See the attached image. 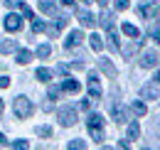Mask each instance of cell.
I'll use <instances>...</instances> for the list:
<instances>
[{"instance_id": "6da1fadb", "label": "cell", "mask_w": 160, "mask_h": 150, "mask_svg": "<svg viewBox=\"0 0 160 150\" xmlns=\"http://www.w3.org/2000/svg\"><path fill=\"white\" fill-rule=\"evenodd\" d=\"M86 128L91 133V138L101 143L103 140V118H101V113H89V118H86Z\"/></svg>"}, {"instance_id": "7a4b0ae2", "label": "cell", "mask_w": 160, "mask_h": 150, "mask_svg": "<svg viewBox=\"0 0 160 150\" xmlns=\"http://www.w3.org/2000/svg\"><path fill=\"white\" fill-rule=\"evenodd\" d=\"M12 111L18 118H30L32 111H35V106H32V101L30 98H25V96H18L15 101H12Z\"/></svg>"}, {"instance_id": "3957f363", "label": "cell", "mask_w": 160, "mask_h": 150, "mask_svg": "<svg viewBox=\"0 0 160 150\" xmlns=\"http://www.w3.org/2000/svg\"><path fill=\"white\" fill-rule=\"evenodd\" d=\"M59 123L64 126V128H69V126H74L77 123V108L74 106H64V108H59Z\"/></svg>"}, {"instance_id": "277c9868", "label": "cell", "mask_w": 160, "mask_h": 150, "mask_svg": "<svg viewBox=\"0 0 160 150\" xmlns=\"http://www.w3.org/2000/svg\"><path fill=\"white\" fill-rule=\"evenodd\" d=\"M5 30L8 32H20L22 30V18L18 15V12H10V15H5Z\"/></svg>"}, {"instance_id": "5b68a950", "label": "cell", "mask_w": 160, "mask_h": 150, "mask_svg": "<svg viewBox=\"0 0 160 150\" xmlns=\"http://www.w3.org/2000/svg\"><path fill=\"white\" fill-rule=\"evenodd\" d=\"M86 86H89V96L94 98V101H99L101 98V81H99V76L96 74H89V81H86Z\"/></svg>"}, {"instance_id": "8992f818", "label": "cell", "mask_w": 160, "mask_h": 150, "mask_svg": "<svg viewBox=\"0 0 160 150\" xmlns=\"http://www.w3.org/2000/svg\"><path fill=\"white\" fill-rule=\"evenodd\" d=\"M158 62H160L158 52H155V49H148V52H143V59H140V67H143V69H153V67H155Z\"/></svg>"}, {"instance_id": "52a82bcc", "label": "cell", "mask_w": 160, "mask_h": 150, "mask_svg": "<svg viewBox=\"0 0 160 150\" xmlns=\"http://www.w3.org/2000/svg\"><path fill=\"white\" fill-rule=\"evenodd\" d=\"M81 39H84V32H81V30L69 32V35H67V39H64V49H74V47H79Z\"/></svg>"}, {"instance_id": "ba28073f", "label": "cell", "mask_w": 160, "mask_h": 150, "mask_svg": "<svg viewBox=\"0 0 160 150\" xmlns=\"http://www.w3.org/2000/svg\"><path fill=\"white\" fill-rule=\"evenodd\" d=\"M59 89H62V91H67V94H79V91H81V84L77 81V79H64Z\"/></svg>"}, {"instance_id": "9c48e42d", "label": "cell", "mask_w": 160, "mask_h": 150, "mask_svg": "<svg viewBox=\"0 0 160 150\" xmlns=\"http://www.w3.org/2000/svg\"><path fill=\"white\" fill-rule=\"evenodd\" d=\"M77 15H79V22L84 25V27H94V25H96V18H94L89 10H79Z\"/></svg>"}, {"instance_id": "30bf717a", "label": "cell", "mask_w": 160, "mask_h": 150, "mask_svg": "<svg viewBox=\"0 0 160 150\" xmlns=\"http://www.w3.org/2000/svg\"><path fill=\"white\" fill-rule=\"evenodd\" d=\"M138 12L143 15V18H158V15H160V8H158V5H140Z\"/></svg>"}, {"instance_id": "8fae6325", "label": "cell", "mask_w": 160, "mask_h": 150, "mask_svg": "<svg viewBox=\"0 0 160 150\" xmlns=\"http://www.w3.org/2000/svg\"><path fill=\"white\" fill-rule=\"evenodd\" d=\"M111 116H113L116 123H126V111H123L121 103H111Z\"/></svg>"}, {"instance_id": "7c38bea8", "label": "cell", "mask_w": 160, "mask_h": 150, "mask_svg": "<svg viewBox=\"0 0 160 150\" xmlns=\"http://www.w3.org/2000/svg\"><path fill=\"white\" fill-rule=\"evenodd\" d=\"M121 30H123V35H128L131 39H140V30L136 27V25H131V22H123Z\"/></svg>"}, {"instance_id": "4fadbf2b", "label": "cell", "mask_w": 160, "mask_h": 150, "mask_svg": "<svg viewBox=\"0 0 160 150\" xmlns=\"http://www.w3.org/2000/svg\"><path fill=\"white\" fill-rule=\"evenodd\" d=\"M40 10L44 15H54L57 12V2L54 0H40Z\"/></svg>"}, {"instance_id": "5bb4252c", "label": "cell", "mask_w": 160, "mask_h": 150, "mask_svg": "<svg viewBox=\"0 0 160 150\" xmlns=\"http://www.w3.org/2000/svg\"><path fill=\"white\" fill-rule=\"evenodd\" d=\"M106 35H108V47H111L113 52H118L121 47H118V35H116V27H108V30H106Z\"/></svg>"}, {"instance_id": "9a60e30c", "label": "cell", "mask_w": 160, "mask_h": 150, "mask_svg": "<svg viewBox=\"0 0 160 150\" xmlns=\"http://www.w3.org/2000/svg\"><path fill=\"white\" fill-rule=\"evenodd\" d=\"M10 52H18V42H15V39L0 42V54H10Z\"/></svg>"}, {"instance_id": "2e32d148", "label": "cell", "mask_w": 160, "mask_h": 150, "mask_svg": "<svg viewBox=\"0 0 160 150\" xmlns=\"http://www.w3.org/2000/svg\"><path fill=\"white\" fill-rule=\"evenodd\" d=\"M140 96H143V98H148V101H153V98H158V89H155L153 84H148V86H143V89H140Z\"/></svg>"}, {"instance_id": "e0dca14e", "label": "cell", "mask_w": 160, "mask_h": 150, "mask_svg": "<svg viewBox=\"0 0 160 150\" xmlns=\"http://www.w3.org/2000/svg\"><path fill=\"white\" fill-rule=\"evenodd\" d=\"M99 67H101V72H106V74L111 76V79L116 76V67H113L108 59H99Z\"/></svg>"}, {"instance_id": "ac0fdd59", "label": "cell", "mask_w": 160, "mask_h": 150, "mask_svg": "<svg viewBox=\"0 0 160 150\" xmlns=\"http://www.w3.org/2000/svg\"><path fill=\"white\" fill-rule=\"evenodd\" d=\"M35 76H37L40 81H44V84H49V81H52V72H49L47 67H40V69L35 72Z\"/></svg>"}, {"instance_id": "d6986e66", "label": "cell", "mask_w": 160, "mask_h": 150, "mask_svg": "<svg viewBox=\"0 0 160 150\" xmlns=\"http://www.w3.org/2000/svg\"><path fill=\"white\" fill-rule=\"evenodd\" d=\"M32 62V52L30 49H18V64H30Z\"/></svg>"}, {"instance_id": "ffe728a7", "label": "cell", "mask_w": 160, "mask_h": 150, "mask_svg": "<svg viewBox=\"0 0 160 150\" xmlns=\"http://www.w3.org/2000/svg\"><path fill=\"white\" fill-rule=\"evenodd\" d=\"M89 44H91V49H94V52H101V49H103V42H101V37L96 35V32L89 37Z\"/></svg>"}, {"instance_id": "44dd1931", "label": "cell", "mask_w": 160, "mask_h": 150, "mask_svg": "<svg viewBox=\"0 0 160 150\" xmlns=\"http://www.w3.org/2000/svg\"><path fill=\"white\" fill-rule=\"evenodd\" d=\"M131 111L136 113V116H145L148 108H145V103H143V101H133V103H131Z\"/></svg>"}, {"instance_id": "7402d4cb", "label": "cell", "mask_w": 160, "mask_h": 150, "mask_svg": "<svg viewBox=\"0 0 160 150\" xmlns=\"http://www.w3.org/2000/svg\"><path fill=\"white\" fill-rule=\"evenodd\" d=\"M67 150H86V140H81V138H74V140H69Z\"/></svg>"}, {"instance_id": "603a6c76", "label": "cell", "mask_w": 160, "mask_h": 150, "mask_svg": "<svg viewBox=\"0 0 160 150\" xmlns=\"http://www.w3.org/2000/svg\"><path fill=\"white\" fill-rule=\"evenodd\" d=\"M99 22L103 25V27H106V30H108V27H113V15H111L108 10H103V12H101V20H99Z\"/></svg>"}, {"instance_id": "cb8c5ba5", "label": "cell", "mask_w": 160, "mask_h": 150, "mask_svg": "<svg viewBox=\"0 0 160 150\" xmlns=\"http://www.w3.org/2000/svg\"><path fill=\"white\" fill-rule=\"evenodd\" d=\"M138 135H140V126L136 123V121H133V123H128V140H136Z\"/></svg>"}, {"instance_id": "d4e9b609", "label": "cell", "mask_w": 160, "mask_h": 150, "mask_svg": "<svg viewBox=\"0 0 160 150\" xmlns=\"http://www.w3.org/2000/svg\"><path fill=\"white\" fill-rule=\"evenodd\" d=\"M138 47H140V39H133L128 47H123V54H126V57H133V52H136Z\"/></svg>"}, {"instance_id": "484cf974", "label": "cell", "mask_w": 160, "mask_h": 150, "mask_svg": "<svg viewBox=\"0 0 160 150\" xmlns=\"http://www.w3.org/2000/svg\"><path fill=\"white\" fill-rule=\"evenodd\" d=\"M49 54H52V47H49V44H40V47H37V57H40V59H47Z\"/></svg>"}, {"instance_id": "4316f807", "label": "cell", "mask_w": 160, "mask_h": 150, "mask_svg": "<svg viewBox=\"0 0 160 150\" xmlns=\"http://www.w3.org/2000/svg\"><path fill=\"white\" fill-rule=\"evenodd\" d=\"M18 8H20V12H22V15H25L27 20H35V12H32V8H30V5H25V2H20Z\"/></svg>"}, {"instance_id": "83f0119b", "label": "cell", "mask_w": 160, "mask_h": 150, "mask_svg": "<svg viewBox=\"0 0 160 150\" xmlns=\"http://www.w3.org/2000/svg\"><path fill=\"white\" fill-rule=\"evenodd\" d=\"M47 30V25H44V20H32V32H44Z\"/></svg>"}, {"instance_id": "f1b7e54d", "label": "cell", "mask_w": 160, "mask_h": 150, "mask_svg": "<svg viewBox=\"0 0 160 150\" xmlns=\"http://www.w3.org/2000/svg\"><path fill=\"white\" fill-rule=\"evenodd\" d=\"M128 5H131L128 0H116V2H113V8H116L118 12H123V10H128Z\"/></svg>"}, {"instance_id": "f546056e", "label": "cell", "mask_w": 160, "mask_h": 150, "mask_svg": "<svg viewBox=\"0 0 160 150\" xmlns=\"http://www.w3.org/2000/svg\"><path fill=\"white\" fill-rule=\"evenodd\" d=\"M37 135H42V138H49V135H52V128H49V126H40V128H37Z\"/></svg>"}, {"instance_id": "4dcf8cb0", "label": "cell", "mask_w": 160, "mask_h": 150, "mask_svg": "<svg viewBox=\"0 0 160 150\" xmlns=\"http://www.w3.org/2000/svg\"><path fill=\"white\" fill-rule=\"evenodd\" d=\"M27 148H30L27 140H15V143H12V150H27Z\"/></svg>"}, {"instance_id": "1f68e13d", "label": "cell", "mask_w": 160, "mask_h": 150, "mask_svg": "<svg viewBox=\"0 0 160 150\" xmlns=\"http://www.w3.org/2000/svg\"><path fill=\"white\" fill-rule=\"evenodd\" d=\"M150 37H153V39H155V42L160 44V22L155 25V27H150Z\"/></svg>"}, {"instance_id": "d6a6232c", "label": "cell", "mask_w": 160, "mask_h": 150, "mask_svg": "<svg viewBox=\"0 0 160 150\" xmlns=\"http://www.w3.org/2000/svg\"><path fill=\"white\" fill-rule=\"evenodd\" d=\"M59 86H49V98H57V96H59Z\"/></svg>"}, {"instance_id": "836d02e7", "label": "cell", "mask_w": 160, "mask_h": 150, "mask_svg": "<svg viewBox=\"0 0 160 150\" xmlns=\"http://www.w3.org/2000/svg\"><path fill=\"white\" fill-rule=\"evenodd\" d=\"M10 86V79L8 76H0V89H8Z\"/></svg>"}, {"instance_id": "e575fe53", "label": "cell", "mask_w": 160, "mask_h": 150, "mask_svg": "<svg viewBox=\"0 0 160 150\" xmlns=\"http://www.w3.org/2000/svg\"><path fill=\"white\" fill-rule=\"evenodd\" d=\"M89 106H91V101H89V98H84V101L79 103V108H81V111H89Z\"/></svg>"}, {"instance_id": "d590c367", "label": "cell", "mask_w": 160, "mask_h": 150, "mask_svg": "<svg viewBox=\"0 0 160 150\" xmlns=\"http://www.w3.org/2000/svg\"><path fill=\"white\" fill-rule=\"evenodd\" d=\"M20 2H22V0H5V5H8V8H18Z\"/></svg>"}, {"instance_id": "8d00e7d4", "label": "cell", "mask_w": 160, "mask_h": 150, "mask_svg": "<svg viewBox=\"0 0 160 150\" xmlns=\"http://www.w3.org/2000/svg\"><path fill=\"white\" fill-rule=\"evenodd\" d=\"M57 72H59V74H67V72H69V67H67V64H59V67H57Z\"/></svg>"}, {"instance_id": "74e56055", "label": "cell", "mask_w": 160, "mask_h": 150, "mask_svg": "<svg viewBox=\"0 0 160 150\" xmlns=\"http://www.w3.org/2000/svg\"><path fill=\"white\" fill-rule=\"evenodd\" d=\"M62 5H64V8H74V0H59Z\"/></svg>"}, {"instance_id": "f35d334b", "label": "cell", "mask_w": 160, "mask_h": 150, "mask_svg": "<svg viewBox=\"0 0 160 150\" xmlns=\"http://www.w3.org/2000/svg\"><path fill=\"white\" fill-rule=\"evenodd\" d=\"M116 150H128V143H126V140H121V143H118V148H116Z\"/></svg>"}, {"instance_id": "ab89813d", "label": "cell", "mask_w": 160, "mask_h": 150, "mask_svg": "<svg viewBox=\"0 0 160 150\" xmlns=\"http://www.w3.org/2000/svg\"><path fill=\"white\" fill-rule=\"evenodd\" d=\"M0 145H5V135L2 133H0Z\"/></svg>"}, {"instance_id": "60d3db41", "label": "cell", "mask_w": 160, "mask_h": 150, "mask_svg": "<svg viewBox=\"0 0 160 150\" xmlns=\"http://www.w3.org/2000/svg\"><path fill=\"white\" fill-rule=\"evenodd\" d=\"M155 81H158V84H160V72H158V74H155Z\"/></svg>"}, {"instance_id": "b9f144b4", "label": "cell", "mask_w": 160, "mask_h": 150, "mask_svg": "<svg viewBox=\"0 0 160 150\" xmlns=\"http://www.w3.org/2000/svg\"><path fill=\"white\" fill-rule=\"evenodd\" d=\"M81 2H86V5H89V2H94V0H81Z\"/></svg>"}, {"instance_id": "7bdbcfd3", "label": "cell", "mask_w": 160, "mask_h": 150, "mask_svg": "<svg viewBox=\"0 0 160 150\" xmlns=\"http://www.w3.org/2000/svg\"><path fill=\"white\" fill-rule=\"evenodd\" d=\"M0 113H2V98H0Z\"/></svg>"}, {"instance_id": "ee69618b", "label": "cell", "mask_w": 160, "mask_h": 150, "mask_svg": "<svg viewBox=\"0 0 160 150\" xmlns=\"http://www.w3.org/2000/svg\"><path fill=\"white\" fill-rule=\"evenodd\" d=\"M101 150H113V148H101Z\"/></svg>"}, {"instance_id": "f6af8a7d", "label": "cell", "mask_w": 160, "mask_h": 150, "mask_svg": "<svg viewBox=\"0 0 160 150\" xmlns=\"http://www.w3.org/2000/svg\"><path fill=\"white\" fill-rule=\"evenodd\" d=\"M143 150H150V148H143Z\"/></svg>"}]
</instances>
